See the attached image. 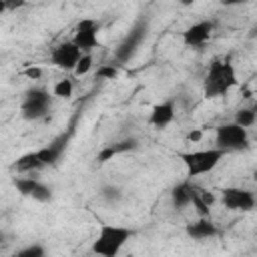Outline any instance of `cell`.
Wrapping results in <instances>:
<instances>
[{
    "instance_id": "obj_1",
    "label": "cell",
    "mask_w": 257,
    "mask_h": 257,
    "mask_svg": "<svg viewBox=\"0 0 257 257\" xmlns=\"http://www.w3.org/2000/svg\"><path fill=\"white\" fill-rule=\"evenodd\" d=\"M239 84L237 80V72H235V64L231 62V58H217L209 64V70L205 74L203 80V96L205 98H221L227 96L235 86Z\"/></svg>"
},
{
    "instance_id": "obj_2",
    "label": "cell",
    "mask_w": 257,
    "mask_h": 257,
    "mask_svg": "<svg viewBox=\"0 0 257 257\" xmlns=\"http://www.w3.org/2000/svg\"><path fill=\"white\" fill-rule=\"evenodd\" d=\"M133 235H135V231L128 227L100 223L98 233L90 245V251L98 257H118V253L122 251V247L128 243V239Z\"/></svg>"
},
{
    "instance_id": "obj_3",
    "label": "cell",
    "mask_w": 257,
    "mask_h": 257,
    "mask_svg": "<svg viewBox=\"0 0 257 257\" xmlns=\"http://www.w3.org/2000/svg\"><path fill=\"white\" fill-rule=\"evenodd\" d=\"M177 157L185 165L187 179L191 181V179H195L199 175L211 173L221 163V159L225 157V153L221 149L213 147V149H199V151H181V153H177Z\"/></svg>"
},
{
    "instance_id": "obj_4",
    "label": "cell",
    "mask_w": 257,
    "mask_h": 257,
    "mask_svg": "<svg viewBox=\"0 0 257 257\" xmlns=\"http://www.w3.org/2000/svg\"><path fill=\"white\" fill-rule=\"evenodd\" d=\"M215 145L223 153L245 151V149H249V131L241 128L235 122H225V124L217 126V131H215Z\"/></svg>"
},
{
    "instance_id": "obj_5",
    "label": "cell",
    "mask_w": 257,
    "mask_h": 257,
    "mask_svg": "<svg viewBox=\"0 0 257 257\" xmlns=\"http://www.w3.org/2000/svg\"><path fill=\"white\" fill-rule=\"evenodd\" d=\"M22 116L26 120H40L50 110V94L44 88H30L20 104Z\"/></svg>"
},
{
    "instance_id": "obj_6",
    "label": "cell",
    "mask_w": 257,
    "mask_h": 257,
    "mask_svg": "<svg viewBox=\"0 0 257 257\" xmlns=\"http://www.w3.org/2000/svg\"><path fill=\"white\" fill-rule=\"evenodd\" d=\"M72 44L82 52L88 54L94 48H98V22L94 18H80L78 24L74 26V36Z\"/></svg>"
},
{
    "instance_id": "obj_7",
    "label": "cell",
    "mask_w": 257,
    "mask_h": 257,
    "mask_svg": "<svg viewBox=\"0 0 257 257\" xmlns=\"http://www.w3.org/2000/svg\"><path fill=\"white\" fill-rule=\"evenodd\" d=\"M221 193V203L229 211H253L255 209V195L249 189L243 187H225L219 191Z\"/></svg>"
},
{
    "instance_id": "obj_8",
    "label": "cell",
    "mask_w": 257,
    "mask_h": 257,
    "mask_svg": "<svg viewBox=\"0 0 257 257\" xmlns=\"http://www.w3.org/2000/svg\"><path fill=\"white\" fill-rule=\"evenodd\" d=\"M14 187L22 197L34 199L38 203H48L52 199V189L34 177H16Z\"/></svg>"
},
{
    "instance_id": "obj_9",
    "label": "cell",
    "mask_w": 257,
    "mask_h": 257,
    "mask_svg": "<svg viewBox=\"0 0 257 257\" xmlns=\"http://www.w3.org/2000/svg\"><path fill=\"white\" fill-rule=\"evenodd\" d=\"M80 56H82V52L72 44V40L60 42L50 50V62L56 68H62V70H74Z\"/></svg>"
},
{
    "instance_id": "obj_10",
    "label": "cell",
    "mask_w": 257,
    "mask_h": 257,
    "mask_svg": "<svg viewBox=\"0 0 257 257\" xmlns=\"http://www.w3.org/2000/svg\"><path fill=\"white\" fill-rule=\"evenodd\" d=\"M213 28H215V24H213L211 20H199V22L191 24V26L185 28V32H183V42H185V46H189V48H201V46H205V44L211 40Z\"/></svg>"
},
{
    "instance_id": "obj_11",
    "label": "cell",
    "mask_w": 257,
    "mask_h": 257,
    "mask_svg": "<svg viewBox=\"0 0 257 257\" xmlns=\"http://www.w3.org/2000/svg\"><path fill=\"white\" fill-rule=\"evenodd\" d=\"M173 118H175V100L169 98V100H163L151 108L149 124L155 128H165L173 122Z\"/></svg>"
},
{
    "instance_id": "obj_12",
    "label": "cell",
    "mask_w": 257,
    "mask_h": 257,
    "mask_svg": "<svg viewBox=\"0 0 257 257\" xmlns=\"http://www.w3.org/2000/svg\"><path fill=\"white\" fill-rule=\"evenodd\" d=\"M185 233H187V237H191L193 241H205V239H211V237L219 235V229H217V225H215L209 217H207V219L199 217L197 221L185 225Z\"/></svg>"
},
{
    "instance_id": "obj_13",
    "label": "cell",
    "mask_w": 257,
    "mask_h": 257,
    "mask_svg": "<svg viewBox=\"0 0 257 257\" xmlns=\"http://www.w3.org/2000/svg\"><path fill=\"white\" fill-rule=\"evenodd\" d=\"M64 151H66V137L62 135V137H56L54 141H50L46 147L38 149V157H40L44 167H52V165H56L60 161Z\"/></svg>"
},
{
    "instance_id": "obj_14",
    "label": "cell",
    "mask_w": 257,
    "mask_h": 257,
    "mask_svg": "<svg viewBox=\"0 0 257 257\" xmlns=\"http://www.w3.org/2000/svg\"><path fill=\"white\" fill-rule=\"evenodd\" d=\"M137 149V141L135 139H122L118 143H110V145H104L98 155H96V163L98 165H104L108 161H112L116 155H122V153H128V151H135Z\"/></svg>"
},
{
    "instance_id": "obj_15",
    "label": "cell",
    "mask_w": 257,
    "mask_h": 257,
    "mask_svg": "<svg viewBox=\"0 0 257 257\" xmlns=\"http://www.w3.org/2000/svg\"><path fill=\"white\" fill-rule=\"evenodd\" d=\"M213 203H215V195H213L211 191H207V189H203V187H199V185H193V199H191V205L195 207V211H197L199 217L207 219V217H209V211H211V207H213Z\"/></svg>"
},
{
    "instance_id": "obj_16",
    "label": "cell",
    "mask_w": 257,
    "mask_h": 257,
    "mask_svg": "<svg viewBox=\"0 0 257 257\" xmlns=\"http://www.w3.org/2000/svg\"><path fill=\"white\" fill-rule=\"evenodd\" d=\"M191 199H193V183L187 179L179 185L173 187L171 191V201H173V207L175 209H185L191 205Z\"/></svg>"
},
{
    "instance_id": "obj_17",
    "label": "cell",
    "mask_w": 257,
    "mask_h": 257,
    "mask_svg": "<svg viewBox=\"0 0 257 257\" xmlns=\"http://www.w3.org/2000/svg\"><path fill=\"white\" fill-rule=\"evenodd\" d=\"M42 167H44V165H42V161H40V157H38V151L24 153V155H20V157L12 163V169H14L16 173H20V175L38 171V169H42Z\"/></svg>"
},
{
    "instance_id": "obj_18",
    "label": "cell",
    "mask_w": 257,
    "mask_h": 257,
    "mask_svg": "<svg viewBox=\"0 0 257 257\" xmlns=\"http://www.w3.org/2000/svg\"><path fill=\"white\" fill-rule=\"evenodd\" d=\"M255 120H257V112H255V108H239L237 110V114H235V124H239L241 128H251L253 124H255Z\"/></svg>"
},
{
    "instance_id": "obj_19",
    "label": "cell",
    "mask_w": 257,
    "mask_h": 257,
    "mask_svg": "<svg viewBox=\"0 0 257 257\" xmlns=\"http://www.w3.org/2000/svg\"><path fill=\"white\" fill-rule=\"evenodd\" d=\"M72 92H74V82H72L70 78L58 80V82L54 84V88H52V94H54L56 98H70Z\"/></svg>"
},
{
    "instance_id": "obj_20",
    "label": "cell",
    "mask_w": 257,
    "mask_h": 257,
    "mask_svg": "<svg viewBox=\"0 0 257 257\" xmlns=\"http://www.w3.org/2000/svg\"><path fill=\"white\" fill-rule=\"evenodd\" d=\"M92 62H94V58H92V54L88 52V54H82L80 56V60L76 62V66H74V74L76 76H84V74H88L90 72V68H92Z\"/></svg>"
},
{
    "instance_id": "obj_21",
    "label": "cell",
    "mask_w": 257,
    "mask_h": 257,
    "mask_svg": "<svg viewBox=\"0 0 257 257\" xmlns=\"http://www.w3.org/2000/svg\"><path fill=\"white\" fill-rule=\"evenodd\" d=\"M14 257H46V249L42 245H38V243H32V245L20 249Z\"/></svg>"
},
{
    "instance_id": "obj_22",
    "label": "cell",
    "mask_w": 257,
    "mask_h": 257,
    "mask_svg": "<svg viewBox=\"0 0 257 257\" xmlns=\"http://www.w3.org/2000/svg\"><path fill=\"white\" fill-rule=\"evenodd\" d=\"M96 76L102 80H114L118 76V66L116 64H100L96 68Z\"/></svg>"
},
{
    "instance_id": "obj_23",
    "label": "cell",
    "mask_w": 257,
    "mask_h": 257,
    "mask_svg": "<svg viewBox=\"0 0 257 257\" xmlns=\"http://www.w3.org/2000/svg\"><path fill=\"white\" fill-rule=\"evenodd\" d=\"M100 195H102V199H104V201H108V203H114V201H118V199H120V191H118L116 187H104Z\"/></svg>"
},
{
    "instance_id": "obj_24",
    "label": "cell",
    "mask_w": 257,
    "mask_h": 257,
    "mask_svg": "<svg viewBox=\"0 0 257 257\" xmlns=\"http://www.w3.org/2000/svg\"><path fill=\"white\" fill-rule=\"evenodd\" d=\"M22 76H26L28 80H40L42 78V68L40 66H26L22 70Z\"/></svg>"
},
{
    "instance_id": "obj_25",
    "label": "cell",
    "mask_w": 257,
    "mask_h": 257,
    "mask_svg": "<svg viewBox=\"0 0 257 257\" xmlns=\"http://www.w3.org/2000/svg\"><path fill=\"white\" fill-rule=\"evenodd\" d=\"M201 139H203V131H201V128H193V131L187 135V141H189V143H199Z\"/></svg>"
},
{
    "instance_id": "obj_26",
    "label": "cell",
    "mask_w": 257,
    "mask_h": 257,
    "mask_svg": "<svg viewBox=\"0 0 257 257\" xmlns=\"http://www.w3.org/2000/svg\"><path fill=\"white\" fill-rule=\"evenodd\" d=\"M6 12V0H0V14Z\"/></svg>"
}]
</instances>
